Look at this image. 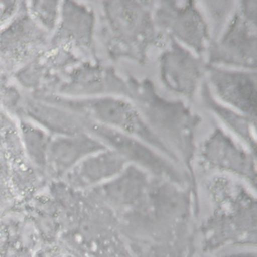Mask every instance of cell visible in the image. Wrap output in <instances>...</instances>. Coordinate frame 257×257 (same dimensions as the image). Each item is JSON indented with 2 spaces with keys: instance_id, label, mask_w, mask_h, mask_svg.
Instances as JSON below:
<instances>
[{
  "instance_id": "cell-16",
  "label": "cell",
  "mask_w": 257,
  "mask_h": 257,
  "mask_svg": "<svg viewBox=\"0 0 257 257\" xmlns=\"http://www.w3.org/2000/svg\"><path fill=\"white\" fill-rule=\"evenodd\" d=\"M127 170L113 183L103 187V194L115 203H130L137 200L145 191L146 178L144 174L135 167Z\"/></svg>"
},
{
  "instance_id": "cell-12",
  "label": "cell",
  "mask_w": 257,
  "mask_h": 257,
  "mask_svg": "<svg viewBox=\"0 0 257 257\" xmlns=\"http://www.w3.org/2000/svg\"><path fill=\"white\" fill-rule=\"evenodd\" d=\"M105 149L98 139L87 133L61 136L54 139L48 146L46 163L55 174L67 173L84 157Z\"/></svg>"
},
{
  "instance_id": "cell-5",
  "label": "cell",
  "mask_w": 257,
  "mask_h": 257,
  "mask_svg": "<svg viewBox=\"0 0 257 257\" xmlns=\"http://www.w3.org/2000/svg\"><path fill=\"white\" fill-rule=\"evenodd\" d=\"M153 12L158 30L169 33L170 38L202 53L210 39L209 24L194 2L163 1Z\"/></svg>"
},
{
  "instance_id": "cell-1",
  "label": "cell",
  "mask_w": 257,
  "mask_h": 257,
  "mask_svg": "<svg viewBox=\"0 0 257 257\" xmlns=\"http://www.w3.org/2000/svg\"><path fill=\"white\" fill-rule=\"evenodd\" d=\"M151 5L132 1L102 3V41L111 57L142 62L148 50L160 40Z\"/></svg>"
},
{
  "instance_id": "cell-19",
  "label": "cell",
  "mask_w": 257,
  "mask_h": 257,
  "mask_svg": "<svg viewBox=\"0 0 257 257\" xmlns=\"http://www.w3.org/2000/svg\"><path fill=\"white\" fill-rule=\"evenodd\" d=\"M203 5L206 6V10L210 15L213 33H216L223 25L227 15L230 13L235 5V2H205Z\"/></svg>"
},
{
  "instance_id": "cell-15",
  "label": "cell",
  "mask_w": 257,
  "mask_h": 257,
  "mask_svg": "<svg viewBox=\"0 0 257 257\" xmlns=\"http://www.w3.org/2000/svg\"><path fill=\"white\" fill-rule=\"evenodd\" d=\"M202 97L208 109L212 110L229 128H231L251 150L255 153V119H252L232 108L217 101L207 84H204Z\"/></svg>"
},
{
  "instance_id": "cell-7",
  "label": "cell",
  "mask_w": 257,
  "mask_h": 257,
  "mask_svg": "<svg viewBox=\"0 0 257 257\" xmlns=\"http://www.w3.org/2000/svg\"><path fill=\"white\" fill-rule=\"evenodd\" d=\"M200 156L208 168L235 174L255 185V154L237 144L220 127L206 140Z\"/></svg>"
},
{
  "instance_id": "cell-9",
  "label": "cell",
  "mask_w": 257,
  "mask_h": 257,
  "mask_svg": "<svg viewBox=\"0 0 257 257\" xmlns=\"http://www.w3.org/2000/svg\"><path fill=\"white\" fill-rule=\"evenodd\" d=\"M209 82L224 103L238 112L255 119L256 74L254 71L229 69L216 65L207 66Z\"/></svg>"
},
{
  "instance_id": "cell-3",
  "label": "cell",
  "mask_w": 257,
  "mask_h": 257,
  "mask_svg": "<svg viewBox=\"0 0 257 257\" xmlns=\"http://www.w3.org/2000/svg\"><path fill=\"white\" fill-rule=\"evenodd\" d=\"M130 87L131 96L138 101L144 118L153 130L160 132L184 158L192 155L193 135L199 119L180 102L167 101L159 96L148 81ZM142 114V115H143ZM157 134V133H156Z\"/></svg>"
},
{
  "instance_id": "cell-11",
  "label": "cell",
  "mask_w": 257,
  "mask_h": 257,
  "mask_svg": "<svg viewBox=\"0 0 257 257\" xmlns=\"http://www.w3.org/2000/svg\"><path fill=\"white\" fill-rule=\"evenodd\" d=\"M94 14L90 7L76 2H63L54 42L75 48L84 54L93 53Z\"/></svg>"
},
{
  "instance_id": "cell-10",
  "label": "cell",
  "mask_w": 257,
  "mask_h": 257,
  "mask_svg": "<svg viewBox=\"0 0 257 257\" xmlns=\"http://www.w3.org/2000/svg\"><path fill=\"white\" fill-rule=\"evenodd\" d=\"M60 91L69 95H98L115 93L131 95L128 85L113 70L96 64H79L67 73Z\"/></svg>"
},
{
  "instance_id": "cell-20",
  "label": "cell",
  "mask_w": 257,
  "mask_h": 257,
  "mask_svg": "<svg viewBox=\"0 0 257 257\" xmlns=\"http://www.w3.org/2000/svg\"><path fill=\"white\" fill-rule=\"evenodd\" d=\"M229 257H255V255H250V254H239V255H234V256H229Z\"/></svg>"
},
{
  "instance_id": "cell-18",
  "label": "cell",
  "mask_w": 257,
  "mask_h": 257,
  "mask_svg": "<svg viewBox=\"0 0 257 257\" xmlns=\"http://www.w3.org/2000/svg\"><path fill=\"white\" fill-rule=\"evenodd\" d=\"M58 3L51 1H40L32 3V11L37 20L47 29L55 27L58 17Z\"/></svg>"
},
{
  "instance_id": "cell-14",
  "label": "cell",
  "mask_w": 257,
  "mask_h": 257,
  "mask_svg": "<svg viewBox=\"0 0 257 257\" xmlns=\"http://www.w3.org/2000/svg\"><path fill=\"white\" fill-rule=\"evenodd\" d=\"M27 111L39 123L63 136L84 133L80 115L55 104L52 105L37 101L29 102Z\"/></svg>"
},
{
  "instance_id": "cell-13",
  "label": "cell",
  "mask_w": 257,
  "mask_h": 257,
  "mask_svg": "<svg viewBox=\"0 0 257 257\" xmlns=\"http://www.w3.org/2000/svg\"><path fill=\"white\" fill-rule=\"evenodd\" d=\"M125 163L126 160L120 155L104 149L81 160L67 172L66 177L73 186H90L119 174Z\"/></svg>"
},
{
  "instance_id": "cell-2",
  "label": "cell",
  "mask_w": 257,
  "mask_h": 257,
  "mask_svg": "<svg viewBox=\"0 0 257 257\" xmlns=\"http://www.w3.org/2000/svg\"><path fill=\"white\" fill-rule=\"evenodd\" d=\"M50 103L70 110L80 116L134 137L176 160L175 153L150 127L141 111L132 103L116 96H91L86 98H46Z\"/></svg>"
},
{
  "instance_id": "cell-4",
  "label": "cell",
  "mask_w": 257,
  "mask_h": 257,
  "mask_svg": "<svg viewBox=\"0 0 257 257\" xmlns=\"http://www.w3.org/2000/svg\"><path fill=\"white\" fill-rule=\"evenodd\" d=\"M210 48V65L256 67V2L245 1Z\"/></svg>"
},
{
  "instance_id": "cell-6",
  "label": "cell",
  "mask_w": 257,
  "mask_h": 257,
  "mask_svg": "<svg viewBox=\"0 0 257 257\" xmlns=\"http://www.w3.org/2000/svg\"><path fill=\"white\" fill-rule=\"evenodd\" d=\"M81 121L84 132H88L89 135L96 136L103 140L104 143H108L112 151L120 155L124 160L134 161L159 176H167L172 180L180 181V176L174 170L175 168L154 153L142 141L83 116H81Z\"/></svg>"
},
{
  "instance_id": "cell-8",
  "label": "cell",
  "mask_w": 257,
  "mask_h": 257,
  "mask_svg": "<svg viewBox=\"0 0 257 257\" xmlns=\"http://www.w3.org/2000/svg\"><path fill=\"white\" fill-rule=\"evenodd\" d=\"M170 40V47L160 57V77L170 90L190 97L207 66L189 48L172 38Z\"/></svg>"
},
{
  "instance_id": "cell-17",
  "label": "cell",
  "mask_w": 257,
  "mask_h": 257,
  "mask_svg": "<svg viewBox=\"0 0 257 257\" xmlns=\"http://www.w3.org/2000/svg\"><path fill=\"white\" fill-rule=\"evenodd\" d=\"M22 130L25 146L29 156L38 166H45L49 146L46 135L41 130L30 124H24Z\"/></svg>"
}]
</instances>
